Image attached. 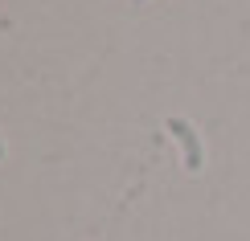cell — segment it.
<instances>
[{
  "label": "cell",
  "instance_id": "obj_3",
  "mask_svg": "<svg viewBox=\"0 0 250 241\" xmlns=\"http://www.w3.org/2000/svg\"><path fill=\"white\" fill-rule=\"evenodd\" d=\"M135 4H140V0H135Z\"/></svg>",
  "mask_w": 250,
  "mask_h": 241
},
{
  "label": "cell",
  "instance_id": "obj_2",
  "mask_svg": "<svg viewBox=\"0 0 250 241\" xmlns=\"http://www.w3.org/2000/svg\"><path fill=\"white\" fill-rule=\"evenodd\" d=\"M0 160H4V139H0Z\"/></svg>",
  "mask_w": 250,
  "mask_h": 241
},
{
  "label": "cell",
  "instance_id": "obj_1",
  "mask_svg": "<svg viewBox=\"0 0 250 241\" xmlns=\"http://www.w3.org/2000/svg\"><path fill=\"white\" fill-rule=\"evenodd\" d=\"M164 127H168V131H172V139H176V143L185 148V167H189V172H197L205 155H201V139H197L193 123H189V119H168Z\"/></svg>",
  "mask_w": 250,
  "mask_h": 241
}]
</instances>
